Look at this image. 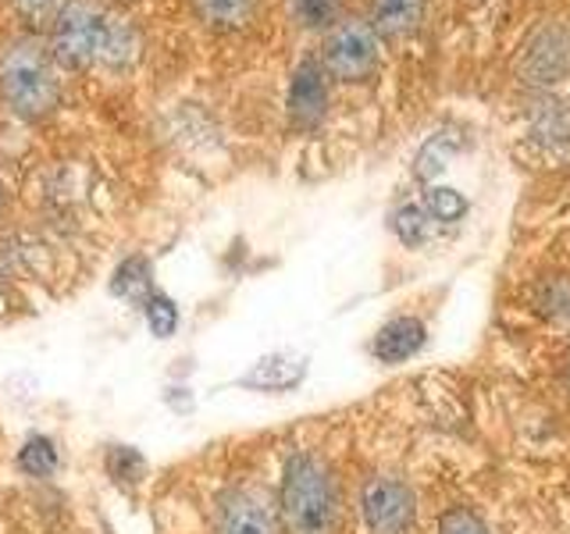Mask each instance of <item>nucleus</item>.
Returning <instances> with one entry per match:
<instances>
[{
	"label": "nucleus",
	"mask_w": 570,
	"mask_h": 534,
	"mask_svg": "<svg viewBox=\"0 0 570 534\" xmlns=\"http://www.w3.org/2000/svg\"><path fill=\"white\" fill-rule=\"evenodd\" d=\"M275 516L282 534H343L346 495L332 463L314 449L282 459Z\"/></svg>",
	"instance_id": "obj_1"
},
{
	"label": "nucleus",
	"mask_w": 570,
	"mask_h": 534,
	"mask_svg": "<svg viewBox=\"0 0 570 534\" xmlns=\"http://www.w3.org/2000/svg\"><path fill=\"white\" fill-rule=\"evenodd\" d=\"M139 36L132 22H125L104 0H65L53 14L50 32V58L61 68L86 65H132Z\"/></svg>",
	"instance_id": "obj_2"
},
{
	"label": "nucleus",
	"mask_w": 570,
	"mask_h": 534,
	"mask_svg": "<svg viewBox=\"0 0 570 534\" xmlns=\"http://www.w3.org/2000/svg\"><path fill=\"white\" fill-rule=\"evenodd\" d=\"M510 82L517 93L563 89L570 82V4L549 8L524 29L510 58Z\"/></svg>",
	"instance_id": "obj_3"
},
{
	"label": "nucleus",
	"mask_w": 570,
	"mask_h": 534,
	"mask_svg": "<svg viewBox=\"0 0 570 534\" xmlns=\"http://www.w3.org/2000/svg\"><path fill=\"white\" fill-rule=\"evenodd\" d=\"M58 65L50 58V47H43L32 36H18L0 50V97L18 118L40 121L58 107Z\"/></svg>",
	"instance_id": "obj_4"
},
{
	"label": "nucleus",
	"mask_w": 570,
	"mask_h": 534,
	"mask_svg": "<svg viewBox=\"0 0 570 534\" xmlns=\"http://www.w3.org/2000/svg\"><path fill=\"white\" fill-rule=\"evenodd\" d=\"M517 125L534 160L542 165H570V93L539 89L517 97Z\"/></svg>",
	"instance_id": "obj_5"
},
{
	"label": "nucleus",
	"mask_w": 570,
	"mask_h": 534,
	"mask_svg": "<svg viewBox=\"0 0 570 534\" xmlns=\"http://www.w3.org/2000/svg\"><path fill=\"white\" fill-rule=\"evenodd\" d=\"M317 61L332 82L361 86V82L374 79V71H379L382 40L364 14H343L332 29H325Z\"/></svg>",
	"instance_id": "obj_6"
},
{
	"label": "nucleus",
	"mask_w": 570,
	"mask_h": 534,
	"mask_svg": "<svg viewBox=\"0 0 570 534\" xmlns=\"http://www.w3.org/2000/svg\"><path fill=\"white\" fill-rule=\"evenodd\" d=\"M356 510H361L364 534H417L421 524L414 485L392 471H379L364 481Z\"/></svg>",
	"instance_id": "obj_7"
},
{
	"label": "nucleus",
	"mask_w": 570,
	"mask_h": 534,
	"mask_svg": "<svg viewBox=\"0 0 570 534\" xmlns=\"http://www.w3.org/2000/svg\"><path fill=\"white\" fill-rule=\"evenodd\" d=\"M210 534H282L272 495L257 485H232L214 503Z\"/></svg>",
	"instance_id": "obj_8"
},
{
	"label": "nucleus",
	"mask_w": 570,
	"mask_h": 534,
	"mask_svg": "<svg viewBox=\"0 0 570 534\" xmlns=\"http://www.w3.org/2000/svg\"><path fill=\"white\" fill-rule=\"evenodd\" d=\"M328 76L321 68L317 58H303L289 79V93H285V107H289V118L296 129H314V125L325 121L328 115Z\"/></svg>",
	"instance_id": "obj_9"
},
{
	"label": "nucleus",
	"mask_w": 570,
	"mask_h": 534,
	"mask_svg": "<svg viewBox=\"0 0 570 534\" xmlns=\"http://www.w3.org/2000/svg\"><path fill=\"white\" fill-rule=\"evenodd\" d=\"M428 346V325L417 314H396L374 332L371 338V356L385 367H396L414 360V356Z\"/></svg>",
	"instance_id": "obj_10"
},
{
	"label": "nucleus",
	"mask_w": 570,
	"mask_h": 534,
	"mask_svg": "<svg viewBox=\"0 0 570 534\" xmlns=\"http://www.w3.org/2000/svg\"><path fill=\"white\" fill-rule=\"evenodd\" d=\"M471 147V136L463 132V125H442L428 136L417 154H414V178L421 186H432L442 178V171L453 165V157H460Z\"/></svg>",
	"instance_id": "obj_11"
},
{
	"label": "nucleus",
	"mask_w": 570,
	"mask_h": 534,
	"mask_svg": "<svg viewBox=\"0 0 570 534\" xmlns=\"http://www.w3.org/2000/svg\"><path fill=\"white\" fill-rule=\"evenodd\" d=\"M428 0H367V22L379 32V40L396 43L414 36L424 26Z\"/></svg>",
	"instance_id": "obj_12"
},
{
	"label": "nucleus",
	"mask_w": 570,
	"mask_h": 534,
	"mask_svg": "<svg viewBox=\"0 0 570 534\" xmlns=\"http://www.w3.org/2000/svg\"><path fill=\"white\" fill-rule=\"evenodd\" d=\"M303 378H307V360H299V356H289V353H275L257 360L236 385L254 388V392H293Z\"/></svg>",
	"instance_id": "obj_13"
},
{
	"label": "nucleus",
	"mask_w": 570,
	"mask_h": 534,
	"mask_svg": "<svg viewBox=\"0 0 570 534\" xmlns=\"http://www.w3.org/2000/svg\"><path fill=\"white\" fill-rule=\"evenodd\" d=\"M389 228L406 249H424L442 236V228L432 221V214L424 210L421 196H406V200H400L396 207H392Z\"/></svg>",
	"instance_id": "obj_14"
},
{
	"label": "nucleus",
	"mask_w": 570,
	"mask_h": 534,
	"mask_svg": "<svg viewBox=\"0 0 570 534\" xmlns=\"http://www.w3.org/2000/svg\"><path fill=\"white\" fill-rule=\"evenodd\" d=\"M531 310L546 325L563 328L570 335V271H552L531 285Z\"/></svg>",
	"instance_id": "obj_15"
},
{
	"label": "nucleus",
	"mask_w": 570,
	"mask_h": 534,
	"mask_svg": "<svg viewBox=\"0 0 570 534\" xmlns=\"http://www.w3.org/2000/svg\"><path fill=\"white\" fill-rule=\"evenodd\" d=\"M154 289H157V285H154V264L142 257V254L125 257L115 267V275H111V296L132 303V307H142V303L150 299Z\"/></svg>",
	"instance_id": "obj_16"
},
{
	"label": "nucleus",
	"mask_w": 570,
	"mask_h": 534,
	"mask_svg": "<svg viewBox=\"0 0 570 534\" xmlns=\"http://www.w3.org/2000/svg\"><path fill=\"white\" fill-rule=\"evenodd\" d=\"M421 204H424L428 214H432V221L442 231L456 228L471 214V200H468V196H463L460 189H453V186H442V182L424 186L421 189Z\"/></svg>",
	"instance_id": "obj_17"
},
{
	"label": "nucleus",
	"mask_w": 570,
	"mask_h": 534,
	"mask_svg": "<svg viewBox=\"0 0 570 534\" xmlns=\"http://www.w3.org/2000/svg\"><path fill=\"white\" fill-rule=\"evenodd\" d=\"M14 463H18V471H22L26 477L47 481L61 467V449H58V442L47 438V435H29L22 449H18Z\"/></svg>",
	"instance_id": "obj_18"
},
{
	"label": "nucleus",
	"mask_w": 570,
	"mask_h": 534,
	"mask_svg": "<svg viewBox=\"0 0 570 534\" xmlns=\"http://www.w3.org/2000/svg\"><path fill=\"white\" fill-rule=\"evenodd\" d=\"M193 8L200 14V22L222 32H232V29H243L249 18H254L257 0H193Z\"/></svg>",
	"instance_id": "obj_19"
},
{
	"label": "nucleus",
	"mask_w": 570,
	"mask_h": 534,
	"mask_svg": "<svg viewBox=\"0 0 570 534\" xmlns=\"http://www.w3.org/2000/svg\"><path fill=\"white\" fill-rule=\"evenodd\" d=\"M104 467L111 474L115 485H125V488H132L147 477V459H142V453L132 449V445H111L104 456Z\"/></svg>",
	"instance_id": "obj_20"
},
{
	"label": "nucleus",
	"mask_w": 570,
	"mask_h": 534,
	"mask_svg": "<svg viewBox=\"0 0 570 534\" xmlns=\"http://www.w3.org/2000/svg\"><path fill=\"white\" fill-rule=\"evenodd\" d=\"M435 534H495V531H492V524L474 506L453 503V506H445L439 513Z\"/></svg>",
	"instance_id": "obj_21"
},
{
	"label": "nucleus",
	"mask_w": 570,
	"mask_h": 534,
	"mask_svg": "<svg viewBox=\"0 0 570 534\" xmlns=\"http://www.w3.org/2000/svg\"><path fill=\"white\" fill-rule=\"evenodd\" d=\"M139 310H142V320H147L150 335H157V338H171V335L178 332V307H175V299H171L168 293L154 289L150 299L142 303Z\"/></svg>",
	"instance_id": "obj_22"
},
{
	"label": "nucleus",
	"mask_w": 570,
	"mask_h": 534,
	"mask_svg": "<svg viewBox=\"0 0 570 534\" xmlns=\"http://www.w3.org/2000/svg\"><path fill=\"white\" fill-rule=\"evenodd\" d=\"M289 4L296 22L314 32H325L343 18V0H289Z\"/></svg>",
	"instance_id": "obj_23"
},
{
	"label": "nucleus",
	"mask_w": 570,
	"mask_h": 534,
	"mask_svg": "<svg viewBox=\"0 0 570 534\" xmlns=\"http://www.w3.org/2000/svg\"><path fill=\"white\" fill-rule=\"evenodd\" d=\"M14 11L29 18V22H53V14H58V8L65 4V0H11Z\"/></svg>",
	"instance_id": "obj_24"
},
{
	"label": "nucleus",
	"mask_w": 570,
	"mask_h": 534,
	"mask_svg": "<svg viewBox=\"0 0 570 534\" xmlns=\"http://www.w3.org/2000/svg\"><path fill=\"white\" fill-rule=\"evenodd\" d=\"M560 385L570 392V338H567V346H563V356H560Z\"/></svg>",
	"instance_id": "obj_25"
},
{
	"label": "nucleus",
	"mask_w": 570,
	"mask_h": 534,
	"mask_svg": "<svg viewBox=\"0 0 570 534\" xmlns=\"http://www.w3.org/2000/svg\"><path fill=\"white\" fill-rule=\"evenodd\" d=\"M0 210H4V186H0Z\"/></svg>",
	"instance_id": "obj_26"
}]
</instances>
